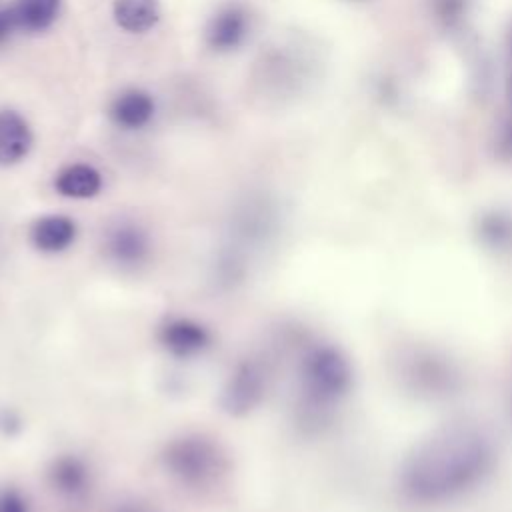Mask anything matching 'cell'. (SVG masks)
<instances>
[{"instance_id":"3957f363","label":"cell","mask_w":512,"mask_h":512,"mask_svg":"<svg viewBox=\"0 0 512 512\" xmlns=\"http://www.w3.org/2000/svg\"><path fill=\"white\" fill-rule=\"evenodd\" d=\"M164 470L186 488H208L226 470L220 446L202 434H184L164 448Z\"/></svg>"},{"instance_id":"ffe728a7","label":"cell","mask_w":512,"mask_h":512,"mask_svg":"<svg viewBox=\"0 0 512 512\" xmlns=\"http://www.w3.org/2000/svg\"><path fill=\"white\" fill-rule=\"evenodd\" d=\"M14 30H18L14 10L12 8H2L0 10V44L6 42Z\"/></svg>"},{"instance_id":"44dd1931","label":"cell","mask_w":512,"mask_h":512,"mask_svg":"<svg viewBox=\"0 0 512 512\" xmlns=\"http://www.w3.org/2000/svg\"><path fill=\"white\" fill-rule=\"evenodd\" d=\"M114 512H150V510L144 508V506H138V504H124V506H120Z\"/></svg>"},{"instance_id":"6da1fadb","label":"cell","mask_w":512,"mask_h":512,"mask_svg":"<svg viewBox=\"0 0 512 512\" xmlns=\"http://www.w3.org/2000/svg\"><path fill=\"white\" fill-rule=\"evenodd\" d=\"M498 448L494 436L472 420H452L422 436L402 458L396 484L416 506L450 504L494 472Z\"/></svg>"},{"instance_id":"9a60e30c","label":"cell","mask_w":512,"mask_h":512,"mask_svg":"<svg viewBox=\"0 0 512 512\" xmlns=\"http://www.w3.org/2000/svg\"><path fill=\"white\" fill-rule=\"evenodd\" d=\"M112 14L116 24L132 34L148 32L160 20L158 0H114Z\"/></svg>"},{"instance_id":"52a82bcc","label":"cell","mask_w":512,"mask_h":512,"mask_svg":"<svg viewBox=\"0 0 512 512\" xmlns=\"http://www.w3.org/2000/svg\"><path fill=\"white\" fill-rule=\"evenodd\" d=\"M252 16L240 2L222 4L208 20L204 40L214 52H230L240 48L250 36Z\"/></svg>"},{"instance_id":"9c48e42d","label":"cell","mask_w":512,"mask_h":512,"mask_svg":"<svg viewBox=\"0 0 512 512\" xmlns=\"http://www.w3.org/2000/svg\"><path fill=\"white\" fill-rule=\"evenodd\" d=\"M154 112V98L140 88L122 90L118 96H114L108 108L110 120L122 130H140L148 126L154 118Z\"/></svg>"},{"instance_id":"8fae6325","label":"cell","mask_w":512,"mask_h":512,"mask_svg":"<svg viewBox=\"0 0 512 512\" xmlns=\"http://www.w3.org/2000/svg\"><path fill=\"white\" fill-rule=\"evenodd\" d=\"M32 140L26 118L12 108H0V166L22 162L32 148Z\"/></svg>"},{"instance_id":"d6986e66","label":"cell","mask_w":512,"mask_h":512,"mask_svg":"<svg viewBox=\"0 0 512 512\" xmlns=\"http://www.w3.org/2000/svg\"><path fill=\"white\" fill-rule=\"evenodd\" d=\"M496 154L502 160H512V116L504 120L496 134Z\"/></svg>"},{"instance_id":"4fadbf2b","label":"cell","mask_w":512,"mask_h":512,"mask_svg":"<svg viewBox=\"0 0 512 512\" xmlns=\"http://www.w3.org/2000/svg\"><path fill=\"white\" fill-rule=\"evenodd\" d=\"M48 484L64 498H78L90 486V470L78 456H58L48 468Z\"/></svg>"},{"instance_id":"ba28073f","label":"cell","mask_w":512,"mask_h":512,"mask_svg":"<svg viewBox=\"0 0 512 512\" xmlns=\"http://www.w3.org/2000/svg\"><path fill=\"white\" fill-rule=\"evenodd\" d=\"M158 340L170 356L186 360L202 354L210 346L212 336L202 322L178 316L162 324Z\"/></svg>"},{"instance_id":"5bb4252c","label":"cell","mask_w":512,"mask_h":512,"mask_svg":"<svg viewBox=\"0 0 512 512\" xmlns=\"http://www.w3.org/2000/svg\"><path fill=\"white\" fill-rule=\"evenodd\" d=\"M474 234L490 252H510L512 250V214L502 208H488L478 214L474 224Z\"/></svg>"},{"instance_id":"277c9868","label":"cell","mask_w":512,"mask_h":512,"mask_svg":"<svg viewBox=\"0 0 512 512\" xmlns=\"http://www.w3.org/2000/svg\"><path fill=\"white\" fill-rule=\"evenodd\" d=\"M402 384L422 398H448L460 386V372L448 356L436 350L416 348L400 360Z\"/></svg>"},{"instance_id":"5b68a950","label":"cell","mask_w":512,"mask_h":512,"mask_svg":"<svg viewBox=\"0 0 512 512\" xmlns=\"http://www.w3.org/2000/svg\"><path fill=\"white\" fill-rule=\"evenodd\" d=\"M266 388V366L260 360H242L226 380L222 390V408L232 416H244L264 400Z\"/></svg>"},{"instance_id":"ac0fdd59","label":"cell","mask_w":512,"mask_h":512,"mask_svg":"<svg viewBox=\"0 0 512 512\" xmlns=\"http://www.w3.org/2000/svg\"><path fill=\"white\" fill-rule=\"evenodd\" d=\"M0 512H32L28 498L16 488L0 490Z\"/></svg>"},{"instance_id":"7a4b0ae2","label":"cell","mask_w":512,"mask_h":512,"mask_svg":"<svg viewBox=\"0 0 512 512\" xmlns=\"http://www.w3.org/2000/svg\"><path fill=\"white\" fill-rule=\"evenodd\" d=\"M354 386V366L334 344H314L300 360V390L304 404L328 412L344 400Z\"/></svg>"},{"instance_id":"2e32d148","label":"cell","mask_w":512,"mask_h":512,"mask_svg":"<svg viewBox=\"0 0 512 512\" xmlns=\"http://www.w3.org/2000/svg\"><path fill=\"white\" fill-rule=\"evenodd\" d=\"M12 10L18 30L42 32L54 24L60 10V0H16Z\"/></svg>"},{"instance_id":"7c38bea8","label":"cell","mask_w":512,"mask_h":512,"mask_svg":"<svg viewBox=\"0 0 512 512\" xmlns=\"http://www.w3.org/2000/svg\"><path fill=\"white\" fill-rule=\"evenodd\" d=\"M102 186H104L102 174L98 172V168L86 162L68 164L54 178V190L60 196L72 198V200L94 198L96 194H100Z\"/></svg>"},{"instance_id":"8992f818","label":"cell","mask_w":512,"mask_h":512,"mask_svg":"<svg viewBox=\"0 0 512 512\" xmlns=\"http://www.w3.org/2000/svg\"><path fill=\"white\" fill-rule=\"evenodd\" d=\"M152 252L148 232L130 220L112 224L104 234V254L108 262L122 270L140 268Z\"/></svg>"},{"instance_id":"603a6c76","label":"cell","mask_w":512,"mask_h":512,"mask_svg":"<svg viewBox=\"0 0 512 512\" xmlns=\"http://www.w3.org/2000/svg\"><path fill=\"white\" fill-rule=\"evenodd\" d=\"M508 56H510V62H512V30L508 32Z\"/></svg>"},{"instance_id":"30bf717a","label":"cell","mask_w":512,"mask_h":512,"mask_svg":"<svg viewBox=\"0 0 512 512\" xmlns=\"http://www.w3.org/2000/svg\"><path fill=\"white\" fill-rule=\"evenodd\" d=\"M78 236V226L70 216L46 214L30 226V242L38 252L60 254L68 250Z\"/></svg>"},{"instance_id":"e0dca14e","label":"cell","mask_w":512,"mask_h":512,"mask_svg":"<svg viewBox=\"0 0 512 512\" xmlns=\"http://www.w3.org/2000/svg\"><path fill=\"white\" fill-rule=\"evenodd\" d=\"M432 16L446 32H460L470 14V0H430Z\"/></svg>"},{"instance_id":"7402d4cb","label":"cell","mask_w":512,"mask_h":512,"mask_svg":"<svg viewBox=\"0 0 512 512\" xmlns=\"http://www.w3.org/2000/svg\"><path fill=\"white\" fill-rule=\"evenodd\" d=\"M506 96H508V102H510V108H512V70H510L508 80H506Z\"/></svg>"}]
</instances>
